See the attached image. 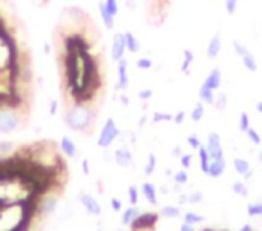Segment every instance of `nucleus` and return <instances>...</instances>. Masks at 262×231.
Segmentation results:
<instances>
[{
    "label": "nucleus",
    "mask_w": 262,
    "mask_h": 231,
    "mask_svg": "<svg viewBox=\"0 0 262 231\" xmlns=\"http://www.w3.org/2000/svg\"><path fill=\"white\" fill-rule=\"evenodd\" d=\"M97 117V111L91 106L86 104H77V106H72L70 110L64 115V124L72 129V131L84 133L87 128L91 125V122Z\"/></svg>",
    "instance_id": "obj_1"
},
{
    "label": "nucleus",
    "mask_w": 262,
    "mask_h": 231,
    "mask_svg": "<svg viewBox=\"0 0 262 231\" xmlns=\"http://www.w3.org/2000/svg\"><path fill=\"white\" fill-rule=\"evenodd\" d=\"M21 125V115L16 106L0 102V135H11Z\"/></svg>",
    "instance_id": "obj_2"
},
{
    "label": "nucleus",
    "mask_w": 262,
    "mask_h": 231,
    "mask_svg": "<svg viewBox=\"0 0 262 231\" xmlns=\"http://www.w3.org/2000/svg\"><path fill=\"white\" fill-rule=\"evenodd\" d=\"M120 135H122V131H120L114 118H107L105 124L102 125V129H100V135H98V138H97V145L100 147V149H109V147L120 138Z\"/></svg>",
    "instance_id": "obj_3"
},
{
    "label": "nucleus",
    "mask_w": 262,
    "mask_h": 231,
    "mask_svg": "<svg viewBox=\"0 0 262 231\" xmlns=\"http://www.w3.org/2000/svg\"><path fill=\"white\" fill-rule=\"evenodd\" d=\"M79 203H81V206L84 208L89 215H94V217L102 215V206H100V203H98V199L93 196V194L82 190V192L79 194Z\"/></svg>",
    "instance_id": "obj_4"
},
{
    "label": "nucleus",
    "mask_w": 262,
    "mask_h": 231,
    "mask_svg": "<svg viewBox=\"0 0 262 231\" xmlns=\"http://www.w3.org/2000/svg\"><path fill=\"white\" fill-rule=\"evenodd\" d=\"M112 158H114V163L120 169H130L134 165V154L130 151V147L127 145L116 147L114 153H112Z\"/></svg>",
    "instance_id": "obj_5"
},
{
    "label": "nucleus",
    "mask_w": 262,
    "mask_h": 231,
    "mask_svg": "<svg viewBox=\"0 0 262 231\" xmlns=\"http://www.w3.org/2000/svg\"><path fill=\"white\" fill-rule=\"evenodd\" d=\"M207 151H209V156L210 160H218V158H223L225 156V149H223V143H221V138L218 133H209L207 136Z\"/></svg>",
    "instance_id": "obj_6"
},
{
    "label": "nucleus",
    "mask_w": 262,
    "mask_h": 231,
    "mask_svg": "<svg viewBox=\"0 0 262 231\" xmlns=\"http://www.w3.org/2000/svg\"><path fill=\"white\" fill-rule=\"evenodd\" d=\"M127 47H125V34L123 32H116L112 36V43H111V57L114 63H118L120 59L125 57Z\"/></svg>",
    "instance_id": "obj_7"
},
{
    "label": "nucleus",
    "mask_w": 262,
    "mask_h": 231,
    "mask_svg": "<svg viewBox=\"0 0 262 231\" xmlns=\"http://www.w3.org/2000/svg\"><path fill=\"white\" fill-rule=\"evenodd\" d=\"M118 82H116V90L118 92H125L127 88H129V61L123 57V59H120L118 63Z\"/></svg>",
    "instance_id": "obj_8"
},
{
    "label": "nucleus",
    "mask_w": 262,
    "mask_h": 231,
    "mask_svg": "<svg viewBox=\"0 0 262 231\" xmlns=\"http://www.w3.org/2000/svg\"><path fill=\"white\" fill-rule=\"evenodd\" d=\"M157 219H159V214H152V212H147V214H139V217L136 219L130 228L134 231H139V229H150L157 224Z\"/></svg>",
    "instance_id": "obj_9"
},
{
    "label": "nucleus",
    "mask_w": 262,
    "mask_h": 231,
    "mask_svg": "<svg viewBox=\"0 0 262 231\" xmlns=\"http://www.w3.org/2000/svg\"><path fill=\"white\" fill-rule=\"evenodd\" d=\"M56 210H57V197L56 196H46L38 206V212L41 217H50V215L56 214Z\"/></svg>",
    "instance_id": "obj_10"
},
{
    "label": "nucleus",
    "mask_w": 262,
    "mask_h": 231,
    "mask_svg": "<svg viewBox=\"0 0 262 231\" xmlns=\"http://www.w3.org/2000/svg\"><path fill=\"white\" fill-rule=\"evenodd\" d=\"M141 196L145 197V201H147L148 204H152V206H157V203H159V192H157V188H155L154 183L145 181L143 185H141Z\"/></svg>",
    "instance_id": "obj_11"
},
{
    "label": "nucleus",
    "mask_w": 262,
    "mask_h": 231,
    "mask_svg": "<svg viewBox=\"0 0 262 231\" xmlns=\"http://www.w3.org/2000/svg\"><path fill=\"white\" fill-rule=\"evenodd\" d=\"M225 171H227V160H225V156H223V158H218V160H210L207 176L212 179H218L225 174Z\"/></svg>",
    "instance_id": "obj_12"
},
{
    "label": "nucleus",
    "mask_w": 262,
    "mask_h": 231,
    "mask_svg": "<svg viewBox=\"0 0 262 231\" xmlns=\"http://www.w3.org/2000/svg\"><path fill=\"white\" fill-rule=\"evenodd\" d=\"M220 52H221V32L218 31V32H214L209 45H207V57H209L210 61H214L220 56Z\"/></svg>",
    "instance_id": "obj_13"
},
{
    "label": "nucleus",
    "mask_w": 262,
    "mask_h": 231,
    "mask_svg": "<svg viewBox=\"0 0 262 231\" xmlns=\"http://www.w3.org/2000/svg\"><path fill=\"white\" fill-rule=\"evenodd\" d=\"M59 149H61V153H63L66 158H77V154H79V149H77V145H75V142L70 138V136H66V135L61 138Z\"/></svg>",
    "instance_id": "obj_14"
},
{
    "label": "nucleus",
    "mask_w": 262,
    "mask_h": 231,
    "mask_svg": "<svg viewBox=\"0 0 262 231\" xmlns=\"http://www.w3.org/2000/svg\"><path fill=\"white\" fill-rule=\"evenodd\" d=\"M203 82H205V85L209 86V88H212L214 92H216V90L221 88V82H223V74H221L220 68L214 67L212 70L209 72V75H207V79Z\"/></svg>",
    "instance_id": "obj_15"
},
{
    "label": "nucleus",
    "mask_w": 262,
    "mask_h": 231,
    "mask_svg": "<svg viewBox=\"0 0 262 231\" xmlns=\"http://www.w3.org/2000/svg\"><path fill=\"white\" fill-rule=\"evenodd\" d=\"M139 214H141V210L137 206H127V208H123L122 210V224L123 226H132L134 222H136V219L139 217Z\"/></svg>",
    "instance_id": "obj_16"
},
{
    "label": "nucleus",
    "mask_w": 262,
    "mask_h": 231,
    "mask_svg": "<svg viewBox=\"0 0 262 231\" xmlns=\"http://www.w3.org/2000/svg\"><path fill=\"white\" fill-rule=\"evenodd\" d=\"M98 13H100V18H102V22H104L105 29H109V31L114 29V18L116 16H112V14L109 13V9H107V6H105L104 0L98 2Z\"/></svg>",
    "instance_id": "obj_17"
},
{
    "label": "nucleus",
    "mask_w": 262,
    "mask_h": 231,
    "mask_svg": "<svg viewBox=\"0 0 262 231\" xmlns=\"http://www.w3.org/2000/svg\"><path fill=\"white\" fill-rule=\"evenodd\" d=\"M198 99H200V102H203V104H214L216 92H214L212 88H209L205 82H202V86L198 88Z\"/></svg>",
    "instance_id": "obj_18"
},
{
    "label": "nucleus",
    "mask_w": 262,
    "mask_h": 231,
    "mask_svg": "<svg viewBox=\"0 0 262 231\" xmlns=\"http://www.w3.org/2000/svg\"><path fill=\"white\" fill-rule=\"evenodd\" d=\"M196 154H198V160H200V171L203 174L209 172V165H210V156H209V151H207L205 145H200L196 149Z\"/></svg>",
    "instance_id": "obj_19"
},
{
    "label": "nucleus",
    "mask_w": 262,
    "mask_h": 231,
    "mask_svg": "<svg viewBox=\"0 0 262 231\" xmlns=\"http://www.w3.org/2000/svg\"><path fill=\"white\" fill-rule=\"evenodd\" d=\"M125 34V47H127V52L130 54H137L141 50V43L139 39L136 38V34L132 32H123Z\"/></svg>",
    "instance_id": "obj_20"
},
{
    "label": "nucleus",
    "mask_w": 262,
    "mask_h": 231,
    "mask_svg": "<svg viewBox=\"0 0 262 231\" xmlns=\"http://www.w3.org/2000/svg\"><path fill=\"white\" fill-rule=\"evenodd\" d=\"M182 215V210L180 206H175V204H166L159 210V217H164V219H177Z\"/></svg>",
    "instance_id": "obj_21"
},
{
    "label": "nucleus",
    "mask_w": 262,
    "mask_h": 231,
    "mask_svg": "<svg viewBox=\"0 0 262 231\" xmlns=\"http://www.w3.org/2000/svg\"><path fill=\"white\" fill-rule=\"evenodd\" d=\"M232 163H234V169H235V172H237L239 176H245L246 172L248 171H252V165H250V161L246 160V158H235L234 161H232Z\"/></svg>",
    "instance_id": "obj_22"
},
{
    "label": "nucleus",
    "mask_w": 262,
    "mask_h": 231,
    "mask_svg": "<svg viewBox=\"0 0 262 231\" xmlns=\"http://www.w3.org/2000/svg\"><path fill=\"white\" fill-rule=\"evenodd\" d=\"M184 222L191 226H200L205 222V217L202 214H196V212H185L184 214Z\"/></svg>",
    "instance_id": "obj_23"
},
{
    "label": "nucleus",
    "mask_w": 262,
    "mask_h": 231,
    "mask_svg": "<svg viewBox=\"0 0 262 231\" xmlns=\"http://www.w3.org/2000/svg\"><path fill=\"white\" fill-rule=\"evenodd\" d=\"M232 192H234L237 197H248L250 196L248 185H246V183L243 181V179H239V181L232 183Z\"/></svg>",
    "instance_id": "obj_24"
},
{
    "label": "nucleus",
    "mask_w": 262,
    "mask_h": 231,
    "mask_svg": "<svg viewBox=\"0 0 262 231\" xmlns=\"http://www.w3.org/2000/svg\"><path fill=\"white\" fill-rule=\"evenodd\" d=\"M241 61H243V67H245L248 72H257V70H259V63H257L255 56H253L252 52H248L246 56H243Z\"/></svg>",
    "instance_id": "obj_25"
},
{
    "label": "nucleus",
    "mask_w": 262,
    "mask_h": 231,
    "mask_svg": "<svg viewBox=\"0 0 262 231\" xmlns=\"http://www.w3.org/2000/svg\"><path fill=\"white\" fill-rule=\"evenodd\" d=\"M155 167H157V156L154 153H148L147 156V163H145V176H152L155 172Z\"/></svg>",
    "instance_id": "obj_26"
},
{
    "label": "nucleus",
    "mask_w": 262,
    "mask_h": 231,
    "mask_svg": "<svg viewBox=\"0 0 262 231\" xmlns=\"http://www.w3.org/2000/svg\"><path fill=\"white\" fill-rule=\"evenodd\" d=\"M173 183L177 186H184V185H187L189 183V172L185 171V169H180V171H177L173 174Z\"/></svg>",
    "instance_id": "obj_27"
},
{
    "label": "nucleus",
    "mask_w": 262,
    "mask_h": 231,
    "mask_svg": "<svg viewBox=\"0 0 262 231\" xmlns=\"http://www.w3.org/2000/svg\"><path fill=\"white\" fill-rule=\"evenodd\" d=\"M214 108H216L218 111H225L227 110V106H228V95L225 92H218V95H216V99H214V104H212Z\"/></svg>",
    "instance_id": "obj_28"
},
{
    "label": "nucleus",
    "mask_w": 262,
    "mask_h": 231,
    "mask_svg": "<svg viewBox=\"0 0 262 231\" xmlns=\"http://www.w3.org/2000/svg\"><path fill=\"white\" fill-rule=\"evenodd\" d=\"M203 115H205V106H203V102H196L195 108L191 110V120L195 122V124H198L200 120H203Z\"/></svg>",
    "instance_id": "obj_29"
},
{
    "label": "nucleus",
    "mask_w": 262,
    "mask_h": 231,
    "mask_svg": "<svg viewBox=\"0 0 262 231\" xmlns=\"http://www.w3.org/2000/svg\"><path fill=\"white\" fill-rule=\"evenodd\" d=\"M152 122H154V124H166V122H173V115L166 113V111H154V115H152Z\"/></svg>",
    "instance_id": "obj_30"
},
{
    "label": "nucleus",
    "mask_w": 262,
    "mask_h": 231,
    "mask_svg": "<svg viewBox=\"0 0 262 231\" xmlns=\"http://www.w3.org/2000/svg\"><path fill=\"white\" fill-rule=\"evenodd\" d=\"M182 56H184V61H182V67L180 70L184 72V74H189V68H191L193 61H195V54L191 52V50L185 49L184 52H182Z\"/></svg>",
    "instance_id": "obj_31"
},
{
    "label": "nucleus",
    "mask_w": 262,
    "mask_h": 231,
    "mask_svg": "<svg viewBox=\"0 0 262 231\" xmlns=\"http://www.w3.org/2000/svg\"><path fill=\"white\" fill-rule=\"evenodd\" d=\"M246 215L250 219L262 217V203H250L246 204Z\"/></svg>",
    "instance_id": "obj_32"
},
{
    "label": "nucleus",
    "mask_w": 262,
    "mask_h": 231,
    "mask_svg": "<svg viewBox=\"0 0 262 231\" xmlns=\"http://www.w3.org/2000/svg\"><path fill=\"white\" fill-rule=\"evenodd\" d=\"M245 135H246V138L250 140V143H252V145H260V143H262V136L259 135V131H257V129L248 128Z\"/></svg>",
    "instance_id": "obj_33"
},
{
    "label": "nucleus",
    "mask_w": 262,
    "mask_h": 231,
    "mask_svg": "<svg viewBox=\"0 0 262 231\" xmlns=\"http://www.w3.org/2000/svg\"><path fill=\"white\" fill-rule=\"evenodd\" d=\"M252 128V124H250V115L246 113V111H241V115H239V122H237V129L241 133H246V129Z\"/></svg>",
    "instance_id": "obj_34"
},
{
    "label": "nucleus",
    "mask_w": 262,
    "mask_h": 231,
    "mask_svg": "<svg viewBox=\"0 0 262 231\" xmlns=\"http://www.w3.org/2000/svg\"><path fill=\"white\" fill-rule=\"evenodd\" d=\"M139 194H141L139 188H136V186H129L127 196H129V203L132 204V206H137V204H139Z\"/></svg>",
    "instance_id": "obj_35"
},
{
    "label": "nucleus",
    "mask_w": 262,
    "mask_h": 231,
    "mask_svg": "<svg viewBox=\"0 0 262 231\" xmlns=\"http://www.w3.org/2000/svg\"><path fill=\"white\" fill-rule=\"evenodd\" d=\"M187 197H189V204L203 203V192H202V190H193V192L187 194Z\"/></svg>",
    "instance_id": "obj_36"
},
{
    "label": "nucleus",
    "mask_w": 262,
    "mask_h": 231,
    "mask_svg": "<svg viewBox=\"0 0 262 231\" xmlns=\"http://www.w3.org/2000/svg\"><path fill=\"white\" fill-rule=\"evenodd\" d=\"M152 67H154V61L150 57H139L136 61V68H139V70H150Z\"/></svg>",
    "instance_id": "obj_37"
},
{
    "label": "nucleus",
    "mask_w": 262,
    "mask_h": 231,
    "mask_svg": "<svg viewBox=\"0 0 262 231\" xmlns=\"http://www.w3.org/2000/svg\"><path fill=\"white\" fill-rule=\"evenodd\" d=\"M232 47H234V52L237 54L239 57H243V56H246V54L250 52L248 49H246V45H243L241 41H239V39H234V41H232Z\"/></svg>",
    "instance_id": "obj_38"
},
{
    "label": "nucleus",
    "mask_w": 262,
    "mask_h": 231,
    "mask_svg": "<svg viewBox=\"0 0 262 231\" xmlns=\"http://www.w3.org/2000/svg\"><path fill=\"white\" fill-rule=\"evenodd\" d=\"M193 165V154L191 153H184L180 156V169H185V171H189Z\"/></svg>",
    "instance_id": "obj_39"
},
{
    "label": "nucleus",
    "mask_w": 262,
    "mask_h": 231,
    "mask_svg": "<svg viewBox=\"0 0 262 231\" xmlns=\"http://www.w3.org/2000/svg\"><path fill=\"white\" fill-rule=\"evenodd\" d=\"M237 6H239V0H225V11H227V14H235V11H237Z\"/></svg>",
    "instance_id": "obj_40"
},
{
    "label": "nucleus",
    "mask_w": 262,
    "mask_h": 231,
    "mask_svg": "<svg viewBox=\"0 0 262 231\" xmlns=\"http://www.w3.org/2000/svg\"><path fill=\"white\" fill-rule=\"evenodd\" d=\"M105 6H107L109 13L112 14V16H118L120 13V6H118V0H104Z\"/></svg>",
    "instance_id": "obj_41"
},
{
    "label": "nucleus",
    "mask_w": 262,
    "mask_h": 231,
    "mask_svg": "<svg viewBox=\"0 0 262 231\" xmlns=\"http://www.w3.org/2000/svg\"><path fill=\"white\" fill-rule=\"evenodd\" d=\"M137 97H139L141 100H145V102H147V100H150L152 97H154V90H152V88L139 90V92H137Z\"/></svg>",
    "instance_id": "obj_42"
},
{
    "label": "nucleus",
    "mask_w": 262,
    "mask_h": 231,
    "mask_svg": "<svg viewBox=\"0 0 262 231\" xmlns=\"http://www.w3.org/2000/svg\"><path fill=\"white\" fill-rule=\"evenodd\" d=\"M111 210H112V212H116V214H122L123 203L118 199V197H112V199H111Z\"/></svg>",
    "instance_id": "obj_43"
},
{
    "label": "nucleus",
    "mask_w": 262,
    "mask_h": 231,
    "mask_svg": "<svg viewBox=\"0 0 262 231\" xmlns=\"http://www.w3.org/2000/svg\"><path fill=\"white\" fill-rule=\"evenodd\" d=\"M184 120H185V111L184 110L177 111V113L173 115V124L175 125H182L184 124Z\"/></svg>",
    "instance_id": "obj_44"
},
{
    "label": "nucleus",
    "mask_w": 262,
    "mask_h": 231,
    "mask_svg": "<svg viewBox=\"0 0 262 231\" xmlns=\"http://www.w3.org/2000/svg\"><path fill=\"white\" fill-rule=\"evenodd\" d=\"M187 143L191 149H198L200 145H202V142H200V138L196 135H189L187 136Z\"/></svg>",
    "instance_id": "obj_45"
},
{
    "label": "nucleus",
    "mask_w": 262,
    "mask_h": 231,
    "mask_svg": "<svg viewBox=\"0 0 262 231\" xmlns=\"http://www.w3.org/2000/svg\"><path fill=\"white\" fill-rule=\"evenodd\" d=\"M178 206H184V204H189V197L187 194H178V201H177Z\"/></svg>",
    "instance_id": "obj_46"
},
{
    "label": "nucleus",
    "mask_w": 262,
    "mask_h": 231,
    "mask_svg": "<svg viewBox=\"0 0 262 231\" xmlns=\"http://www.w3.org/2000/svg\"><path fill=\"white\" fill-rule=\"evenodd\" d=\"M57 110H59V102H57V99H52V102H50L49 113L50 115H57Z\"/></svg>",
    "instance_id": "obj_47"
},
{
    "label": "nucleus",
    "mask_w": 262,
    "mask_h": 231,
    "mask_svg": "<svg viewBox=\"0 0 262 231\" xmlns=\"http://www.w3.org/2000/svg\"><path fill=\"white\" fill-rule=\"evenodd\" d=\"M81 169H82V174H84V176H89V172H91L89 161H87V160H82V161H81Z\"/></svg>",
    "instance_id": "obj_48"
},
{
    "label": "nucleus",
    "mask_w": 262,
    "mask_h": 231,
    "mask_svg": "<svg viewBox=\"0 0 262 231\" xmlns=\"http://www.w3.org/2000/svg\"><path fill=\"white\" fill-rule=\"evenodd\" d=\"M182 154H184V151H182V147H173L172 149V156H175V158H178V160H180V156Z\"/></svg>",
    "instance_id": "obj_49"
},
{
    "label": "nucleus",
    "mask_w": 262,
    "mask_h": 231,
    "mask_svg": "<svg viewBox=\"0 0 262 231\" xmlns=\"http://www.w3.org/2000/svg\"><path fill=\"white\" fill-rule=\"evenodd\" d=\"M178 231H198L196 229V226H191V224H185V222H182V226H180V229Z\"/></svg>",
    "instance_id": "obj_50"
},
{
    "label": "nucleus",
    "mask_w": 262,
    "mask_h": 231,
    "mask_svg": "<svg viewBox=\"0 0 262 231\" xmlns=\"http://www.w3.org/2000/svg\"><path fill=\"white\" fill-rule=\"evenodd\" d=\"M252 178H253V169H252V171H248V172H246L245 176H243V181H245V183H248V181H250V179H252Z\"/></svg>",
    "instance_id": "obj_51"
},
{
    "label": "nucleus",
    "mask_w": 262,
    "mask_h": 231,
    "mask_svg": "<svg viewBox=\"0 0 262 231\" xmlns=\"http://www.w3.org/2000/svg\"><path fill=\"white\" fill-rule=\"evenodd\" d=\"M237 231H255V228H253L252 224H243Z\"/></svg>",
    "instance_id": "obj_52"
},
{
    "label": "nucleus",
    "mask_w": 262,
    "mask_h": 231,
    "mask_svg": "<svg viewBox=\"0 0 262 231\" xmlns=\"http://www.w3.org/2000/svg\"><path fill=\"white\" fill-rule=\"evenodd\" d=\"M43 52H45L46 56L52 54V45H50V43H45V45H43Z\"/></svg>",
    "instance_id": "obj_53"
},
{
    "label": "nucleus",
    "mask_w": 262,
    "mask_h": 231,
    "mask_svg": "<svg viewBox=\"0 0 262 231\" xmlns=\"http://www.w3.org/2000/svg\"><path fill=\"white\" fill-rule=\"evenodd\" d=\"M127 4V9H136V2L134 0H125Z\"/></svg>",
    "instance_id": "obj_54"
},
{
    "label": "nucleus",
    "mask_w": 262,
    "mask_h": 231,
    "mask_svg": "<svg viewBox=\"0 0 262 231\" xmlns=\"http://www.w3.org/2000/svg\"><path fill=\"white\" fill-rule=\"evenodd\" d=\"M118 99L122 100V104H125V106H129V102H130V100H129V97H127V95H120Z\"/></svg>",
    "instance_id": "obj_55"
},
{
    "label": "nucleus",
    "mask_w": 262,
    "mask_h": 231,
    "mask_svg": "<svg viewBox=\"0 0 262 231\" xmlns=\"http://www.w3.org/2000/svg\"><path fill=\"white\" fill-rule=\"evenodd\" d=\"M255 110H257V111H259V113L262 115V100H259V102H257V104H255Z\"/></svg>",
    "instance_id": "obj_56"
},
{
    "label": "nucleus",
    "mask_w": 262,
    "mask_h": 231,
    "mask_svg": "<svg viewBox=\"0 0 262 231\" xmlns=\"http://www.w3.org/2000/svg\"><path fill=\"white\" fill-rule=\"evenodd\" d=\"M161 194H162V196H168V186H161Z\"/></svg>",
    "instance_id": "obj_57"
},
{
    "label": "nucleus",
    "mask_w": 262,
    "mask_h": 231,
    "mask_svg": "<svg viewBox=\"0 0 262 231\" xmlns=\"http://www.w3.org/2000/svg\"><path fill=\"white\" fill-rule=\"evenodd\" d=\"M145 120H147V117H141V120H139V128H143V125H145Z\"/></svg>",
    "instance_id": "obj_58"
},
{
    "label": "nucleus",
    "mask_w": 262,
    "mask_h": 231,
    "mask_svg": "<svg viewBox=\"0 0 262 231\" xmlns=\"http://www.w3.org/2000/svg\"><path fill=\"white\" fill-rule=\"evenodd\" d=\"M257 160H259V163H262V149L259 151V154H257Z\"/></svg>",
    "instance_id": "obj_59"
},
{
    "label": "nucleus",
    "mask_w": 262,
    "mask_h": 231,
    "mask_svg": "<svg viewBox=\"0 0 262 231\" xmlns=\"http://www.w3.org/2000/svg\"><path fill=\"white\" fill-rule=\"evenodd\" d=\"M2 156H4V153H2V151H0V160H2Z\"/></svg>",
    "instance_id": "obj_60"
},
{
    "label": "nucleus",
    "mask_w": 262,
    "mask_h": 231,
    "mask_svg": "<svg viewBox=\"0 0 262 231\" xmlns=\"http://www.w3.org/2000/svg\"><path fill=\"white\" fill-rule=\"evenodd\" d=\"M97 231H102V229H97Z\"/></svg>",
    "instance_id": "obj_61"
}]
</instances>
